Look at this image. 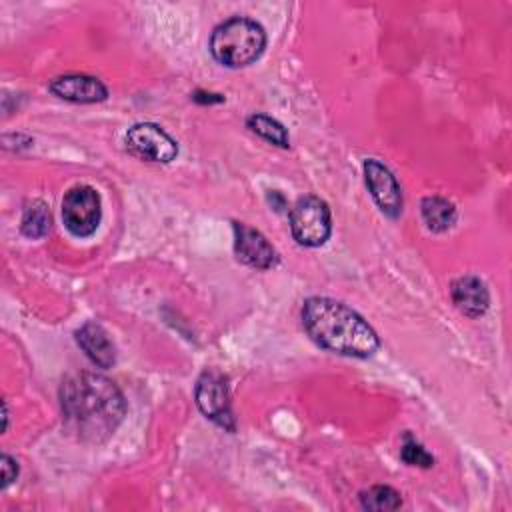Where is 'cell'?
<instances>
[{"label": "cell", "instance_id": "obj_9", "mask_svg": "<svg viewBox=\"0 0 512 512\" xmlns=\"http://www.w3.org/2000/svg\"><path fill=\"white\" fill-rule=\"evenodd\" d=\"M234 252L240 262L250 268L268 270L278 262V254L274 246L266 240V236L242 222H234Z\"/></svg>", "mask_w": 512, "mask_h": 512}, {"label": "cell", "instance_id": "obj_6", "mask_svg": "<svg viewBox=\"0 0 512 512\" xmlns=\"http://www.w3.org/2000/svg\"><path fill=\"white\" fill-rule=\"evenodd\" d=\"M124 144L132 156L146 162L168 164L178 154L176 140L152 122H140L128 128L124 136Z\"/></svg>", "mask_w": 512, "mask_h": 512}, {"label": "cell", "instance_id": "obj_10", "mask_svg": "<svg viewBox=\"0 0 512 512\" xmlns=\"http://www.w3.org/2000/svg\"><path fill=\"white\" fill-rule=\"evenodd\" d=\"M50 92L62 100L78 102V104H90V102H102L108 98L106 86L86 74H64L50 82Z\"/></svg>", "mask_w": 512, "mask_h": 512}, {"label": "cell", "instance_id": "obj_1", "mask_svg": "<svg viewBox=\"0 0 512 512\" xmlns=\"http://www.w3.org/2000/svg\"><path fill=\"white\" fill-rule=\"evenodd\" d=\"M60 408L68 432L84 442H104L126 414L122 392L98 372L70 374L60 386Z\"/></svg>", "mask_w": 512, "mask_h": 512}, {"label": "cell", "instance_id": "obj_8", "mask_svg": "<svg viewBox=\"0 0 512 512\" xmlns=\"http://www.w3.org/2000/svg\"><path fill=\"white\" fill-rule=\"evenodd\" d=\"M364 178L378 208L386 216L398 218L402 212V192L396 176L388 170V166L376 158H368L364 160Z\"/></svg>", "mask_w": 512, "mask_h": 512}, {"label": "cell", "instance_id": "obj_2", "mask_svg": "<svg viewBox=\"0 0 512 512\" xmlns=\"http://www.w3.org/2000/svg\"><path fill=\"white\" fill-rule=\"evenodd\" d=\"M302 326L324 350L340 356L368 358L378 350L374 328L346 304L312 296L302 306Z\"/></svg>", "mask_w": 512, "mask_h": 512}, {"label": "cell", "instance_id": "obj_14", "mask_svg": "<svg viewBox=\"0 0 512 512\" xmlns=\"http://www.w3.org/2000/svg\"><path fill=\"white\" fill-rule=\"evenodd\" d=\"M246 126L258 134L260 138H264L266 142L274 144V146H280V148H286L290 144V138H288V132L286 128L274 120L272 116H266V114H252L248 116L246 120Z\"/></svg>", "mask_w": 512, "mask_h": 512}, {"label": "cell", "instance_id": "obj_5", "mask_svg": "<svg viewBox=\"0 0 512 512\" xmlns=\"http://www.w3.org/2000/svg\"><path fill=\"white\" fill-rule=\"evenodd\" d=\"M100 196L92 186H72L62 198V220L74 236H90L100 224Z\"/></svg>", "mask_w": 512, "mask_h": 512}, {"label": "cell", "instance_id": "obj_3", "mask_svg": "<svg viewBox=\"0 0 512 512\" xmlns=\"http://www.w3.org/2000/svg\"><path fill=\"white\" fill-rule=\"evenodd\" d=\"M266 46L264 28L250 18L234 16L218 24L210 36V52L228 68L252 64Z\"/></svg>", "mask_w": 512, "mask_h": 512}, {"label": "cell", "instance_id": "obj_7", "mask_svg": "<svg viewBox=\"0 0 512 512\" xmlns=\"http://www.w3.org/2000/svg\"><path fill=\"white\" fill-rule=\"evenodd\" d=\"M196 404L200 412L222 428L234 430V416L230 410V396L226 380L216 370H206L196 382Z\"/></svg>", "mask_w": 512, "mask_h": 512}, {"label": "cell", "instance_id": "obj_11", "mask_svg": "<svg viewBox=\"0 0 512 512\" xmlns=\"http://www.w3.org/2000/svg\"><path fill=\"white\" fill-rule=\"evenodd\" d=\"M452 302L456 308L470 318H478L488 310L490 296L486 284L478 276H460L450 286Z\"/></svg>", "mask_w": 512, "mask_h": 512}, {"label": "cell", "instance_id": "obj_4", "mask_svg": "<svg viewBox=\"0 0 512 512\" xmlns=\"http://www.w3.org/2000/svg\"><path fill=\"white\" fill-rule=\"evenodd\" d=\"M330 208L318 196H302L290 210V230L298 244L322 246L330 236Z\"/></svg>", "mask_w": 512, "mask_h": 512}, {"label": "cell", "instance_id": "obj_16", "mask_svg": "<svg viewBox=\"0 0 512 512\" xmlns=\"http://www.w3.org/2000/svg\"><path fill=\"white\" fill-rule=\"evenodd\" d=\"M360 504L364 510H374V512H382V510H396L402 506V498L400 494L390 488V486H372L368 490H364L360 494Z\"/></svg>", "mask_w": 512, "mask_h": 512}, {"label": "cell", "instance_id": "obj_18", "mask_svg": "<svg viewBox=\"0 0 512 512\" xmlns=\"http://www.w3.org/2000/svg\"><path fill=\"white\" fill-rule=\"evenodd\" d=\"M0 464H2V490H4V488H8V484H12L16 480L18 464L8 454L0 456Z\"/></svg>", "mask_w": 512, "mask_h": 512}, {"label": "cell", "instance_id": "obj_17", "mask_svg": "<svg viewBox=\"0 0 512 512\" xmlns=\"http://www.w3.org/2000/svg\"><path fill=\"white\" fill-rule=\"evenodd\" d=\"M400 456H402V460H404L406 464H410V466L430 468V466L434 464V458H432L418 442H414L410 436L406 438V442H404V446H402V450H400Z\"/></svg>", "mask_w": 512, "mask_h": 512}, {"label": "cell", "instance_id": "obj_13", "mask_svg": "<svg viewBox=\"0 0 512 512\" xmlns=\"http://www.w3.org/2000/svg\"><path fill=\"white\" fill-rule=\"evenodd\" d=\"M422 218L432 232H446L456 222V208L442 196H428L422 200Z\"/></svg>", "mask_w": 512, "mask_h": 512}, {"label": "cell", "instance_id": "obj_12", "mask_svg": "<svg viewBox=\"0 0 512 512\" xmlns=\"http://www.w3.org/2000/svg\"><path fill=\"white\" fill-rule=\"evenodd\" d=\"M76 342L98 368H110L116 362L114 342L98 322H86L82 328H78Z\"/></svg>", "mask_w": 512, "mask_h": 512}, {"label": "cell", "instance_id": "obj_15", "mask_svg": "<svg viewBox=\"0 0 512 512\" xmlns=\"http://www.w3.org/2000/svg\"><path fill=\"white\" fill-rule=\"evenodd\" d=\"M22 234L28 238H42L50 230V212L44 202L34 200L24 208L22 222H20Z\"/></svg>", "mask_w": 512, "mask_h": 512}]
</instances>
